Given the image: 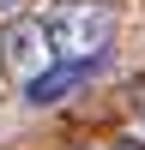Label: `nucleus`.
I'll use <instances>...</instances> for the list:
<instances>
[{
  "mask_svg": "<svg viewBox=\"0 0 145 150\" xmlns=\"http://www.w3.org/2000/svg\"><path fill=\"white\" fill-rule=\"evenodd\" d=\"M0 60H6V72H18V78H36V72L55 60V42H48V24L42 18H18L0 30Z\"/></svg>",
  "mask_w": 145,
  "mask_h": 150,
  "instance_id": "nucleus-2",
  "label": "nucleus"
},
{
  "mask_svg": "<svg viewBox=\"0 0 145 150\" xmlns=\"http://www.w3.org/2000/svg\"><path fill=\"white\" fill-rule=\"evenodd\" d=\"M42 24H48V42H55V60H97L115 36V12L103 0H67Z\"/></svg>",
  "mask_w": 145,
  "mask_h": 150,
  "instance_id": "nucleus-1",
  "label": "nucleus"
},
{
  "mask_svg": "<svg viewBox=\"0 0 145 150\" xmlns=\"http://www.w3.org/2000/svg\"><path fill=\"white\" fill-rule=\"evenodd\" d=\"M115 150H145V144H139V138H121V144H115Z\"/></svg>",
  "mask_w": 145,
  "mask_h": 150,
  "instance_id": "nucleus-4",
  "label": "nucleus"
},
{
  "mask_svg": "<svg viewBox=\"0 0 145 150\" xmlns=\"http://www.w3.org/2000/svg\"><path fill=\"white\" fill-rule=\"evenodd\" d=\"M12 6H18V0H0V12H12Z\"/></svg>",
  "mask_w": 145,
  "mask_h": 150,
  "instance_id": "nucleus-5",
  "label": "nucleus"
},
{
  "mask_svg": "<svg viewBox=\"0 0 145 150\" xmlns=\"http://www.w3.org/2000/svg\"><path fill=\"white\" fill-rule=\"evenodd\" d=\"M91 72H97V60H48L36 78H24V102L48 108V102H60V96H72Z\"/></svg>",
  "mask_w": 145,
  "mask_h": 150,
  "instance_id": "nucleus-3",
  "label": "nucleus"
}]
</instances>
